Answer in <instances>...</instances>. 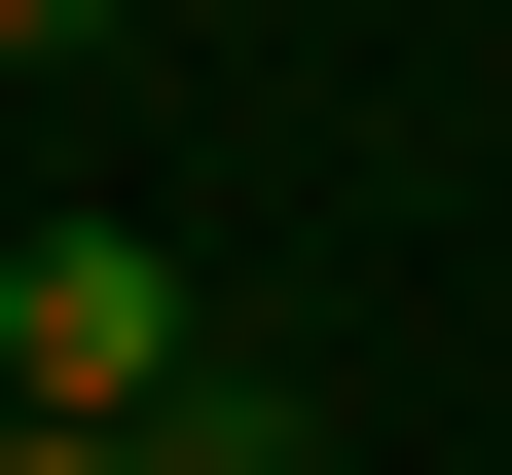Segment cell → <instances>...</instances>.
<instances>
[{
    "label": "cell",
    "instance_id": "cell-1",
    "mask_svg": "<svg viewBox=\"0 0 512 475\" xmlns=\"http://www.w3.org/2000/svg\"><path fill=\"white\" fill-rule=\"evenodd\" d=\"M0 402L147 439V402H183V256H147V220H37V256H0Z\"/></svg>",
    "mask_w": 512,
    "mask_h": 475
},
{
    "label": "cell",
    "instance_id": "cell-2",
    "mask_svg": "<svg viewBox=\"0 0 512 475\" xmlns=\"http://www.w3.org/2000/svg\"><path fill=\"white\" fill-rule=\"evenodd\" d=\"M147 475H293V402H183V439H147Z\"/></svg>",
    "mask_w": 512,
    "mask_h": 475
},
{
    "label": "cell",
    "instance_id": "cell-3",
    "mask_svg": "<svg viewBox=\"0 0 512 475\" xmlns=\"http://www.w3.org/2000/svg\"><path fill=\"white\" fill-rule=\"evenodd\" d=\"M0 475H147V439H74V402H0Z\"/></svg>",
    "mask_w": 512,
    "mask_h": 475
},
{
    "label": "cell",
    "instance_id": "cell-4",
    "mask_svg": "<svg viewBox=\"0 0 512 475\" xmlns=\"http://www.w3.org/2000/svg\"><path fill=\"white\" fill-rule=\"evenodd\" d=\"M74 37H110V0H0V74H74Z\"/></svg>",
    "mask_w": 512,
    "mask_h": 475
}]
</instances>
